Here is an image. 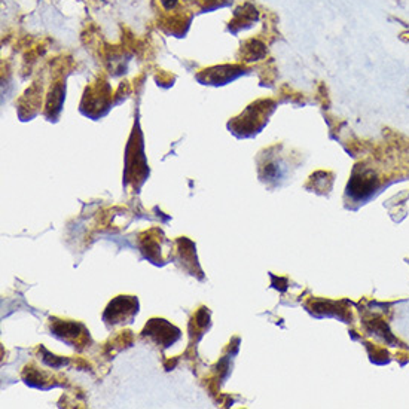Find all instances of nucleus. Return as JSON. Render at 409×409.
<instances>
[{"label":"nucleus","instance_id":"nucleus-5","mask_svg":"<svg viewBox=\"0 0 409 409\" xmlns=\"http://www.w3.org/2000/svg\"><path fill=\"white\" fill-rule=\"evenodd\" d=\"M140 338L156 345L161 351L170 348L182 338V330L167 321L165 318H150L143 330L140 332Z\"/></svg>","mask_w":409,"mask_h":409},{"label":"nucleus","instance_id":"nucleus-2","mask_svg":"<svg viewBox=\"0 0 409 409\" xmlns=\"http://www.w3.org/2000/svg\"><path fill=\"white\" fill-rule=\"evenodd\" d=\"M48 327L52 336L66 342L67 345L75 348L78 353H82L93 342L88 327L81 321L49 317Z\"/></svg>","mask_w":409,"mask_h":409},{"label":"nucleus","instance_id":"nucleus-7","mask_svg":"<svg viewBox=\"0 0 409 409\" xmlns=\"http://www.w3.org/2000/svg\"><path fill=\"white\" fill-rule=\"evenodd\" d=\"M22 380L27 386L34 387V389H40V390H49L52 387L61 386L60 383H55L58 380V375L42 371V369L36 368L34 365H27L24 368Z\"/></svg>","mask_w":409,"mask_h":409},{"label":"nucleus","instance_id":"nucleus-8","mask_svg":"<svg viewBox=\"0 0 409 409\" xmlns=\"http://www.w3.org/2000/svg\"><path fill=\"white\" fill-rule=\"evenodd\" d=\"M211 321H210V311L207 307H201L192 317L189 323V336H191V344L194 345L204 336V333L210 329Z\"/></svg>","mask_w":409,"mask_h":409},{"label":"nucleus","instance_id":"nucleus-4","mask_svg":"<svg viewBox=\"0 0 409 409\" xmlns=\"http://www.w3.org/2000/svg\"><path fill=\"white\" fill-rule=\"evenodd\" d=\"M138 308L140 304L137 296L119 295L107 304L103 312V323L109 330L128 326L134 321L136 315L138 314Z\"/></svg>","mask_w":409,"mask_h":409},{"label":"nucleus","instance_id":"nucleus-3","mask_svg":"<svg viewBox=\"0 0 409 409\" xmlns=\"http://www.w3.org/2000/svg\"><path fill=\"white\" fill-rule=\"evenodd\" d=\"M273 109H274V104L271 100L255 103L241 116L229 122V130H232V133L237 134L238 137L252 136L264 127Z\"/></svg>","mask_w":409,"mask_h":409},{"label":"nucleus","instance_id":"nucleus-6","mask_svg":"<svg viewBox=\"0 0 409 409\" xmlns=\"http://www.w3.org/2000/svg\"><path fill=\"white\" fill-rule=\"evenodd\" d=\"M171 261L185 273H188L192 277H197L198 280H204V273L198 264L197 258V246L192 240L186 237H179L174 241V250L171 255Z\"/></svg>","mask_w":409,"mask_h":409},{"label":"nucleus","instance_id":"nucleus-1","mask_svg":"<svg viewBox=\"0 0 409 409\" xmlns=\"http://www.w3.org/2000/svg\"><path fill=\"white\" fill-rule=\"evenodd\" d=\"M137 247L141 256L156 267H164L171 261L173 243L159 228H150L140 232L137 235Z\"/></svg>","mask_w":409,"mask_h":409},{"label":"nucleus","instance_id":"nucleus-9","mask_svg":"<svg viewBox=\"0 0 409 409\" xmlns=\"http://www.w3.org/2000/svg\"><path fill=\"white\" fill-rule=\"evenodd\" d=\"M40 350H42V353H43V356H42V362L46 365V366H49V368H52V369H57V368H61L63 365H67L69 363V360L67 359H63V357H58V356H54V354H51L45 347H39Z\"/></svg>","mask_w":409,"mask_h":409}]
</instances>
